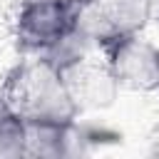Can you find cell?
Masks as SVG:
<instances>
[{"label":"cell","mask_w":159,"mask_h":159,"mask_svg":"<svg viewBox=\"0 0 159 159\" xmlns=\"http://www.w3.org/2000/svg\"><path fill=\"white\" fill-rule=\"evenodd\" d=\"M149 22V0H80V35L97 47L137 35Z\"/></svg>","instance_id":"3"},{"label":"cell","mask_w":159,"mask_h":159,"mask_svg":"<svg viewBox=\"0 0 159 159\" xmlns=\"http://www.w3.org/2000/svg\"><path fill=\"white\" fill-rule=\"evenodd\" d=\"M0 87L27 122L72 124L80 119L62 70L42 55H30V60L15 65Z\"/></svg>","instance_id":"1"},{"label":"cell","mask_w":159,"mask_h":159,"mask_svg":"<svg viewBox=\"0 0 159 159\" xmlns=\"http://www.w3.org/2000/svg\"><path fill=\"white\" fill-rule=\"evenodd\" d=\"M12 32L22 55H47L80 35V0H22Z\"/></svg>","instance_id":"2"},{"label":"cell","mask_w":159,"mask_h":159,"mask_svg":"<svg viewBox=\"0 0 159 159\" xmlns=\"http://www.w3.org/2000/svg\"><path fill=\"white\" fill-rule=\"evenodd\" d=\"M154 154H159V147H157V149H154Z\"/></svg>","instance_id":"8"},{"label":"cell","mask_w":159,"mask_h":159,"mask_svg":"<svg viewBox=\"0 0 159 159\" xmlns=\"http://www.w3.org/2000/svg\"><path fill=\"white\" fill-rule=\"evenodd\" d=\"M27 154V119L10 104L0 87V159Z\"/></svg>","instance_id":"6"},{"label":"cell","mask_w":159,"mask_h":159,"mask_svg":"<svg viewBox=\"0 0 159 159\" xmlns=\"http://www.w3.org/2000/svg\"><path fill=\"white\" fill-rule=\"evenodd\" d=\"M152 2V20H159V0H149Z\"/></svg>","instance_id":"7"},{"label":"cell","mask_w":159,"mask_h":159,"mask_svg":"<svg viewBox=\"0 0 159 159\" xmlns=\"http://www.w3.org/2000/svg\"><path fill=\"white\" fill-rule=\"evenodd\" d=\"M60 70L65 75V82H67L70 94L80 112L112 107L117 99V92L122 89L119 82L114 80V75L109 72L107 62L92 60V57H87V52L75 57L72 62H67Z\"/></svg>","instance_id":"5"},{"label":"cell","mask_w":159,"mask_h":159,"mask_svg":"<svg viewBox=\"0 0 159 159\" xmlns=\"http://www.w3.org/2000/svg\"><path fill=\"white\" fill-rule=\"evenodd\" d=\"M99 52L119 87L144 94L159 92V45L142 32L119 37L99 47Z\"/></svg>","instance_id":"4"}]
</instances>
